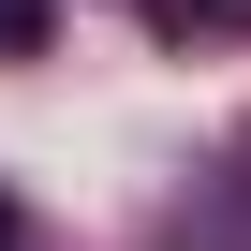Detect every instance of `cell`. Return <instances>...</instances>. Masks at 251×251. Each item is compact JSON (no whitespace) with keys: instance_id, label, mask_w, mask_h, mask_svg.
I'll list each match as a JSON object with an SVG mask.
<instances>
[{"instance_id":"6da1fadb","label":"cell","mask_w":251,"mask_h":251,"mask_svg":"<svg viewBox=\"0 0 251 251\" xmlns=\"http://www.w3.org/2000/svg\"><path fill=\"white\" fill-rule=\"evenodd\" d=\"M177 30H251V0H163Z\"/></svg>"}]
</instances>
